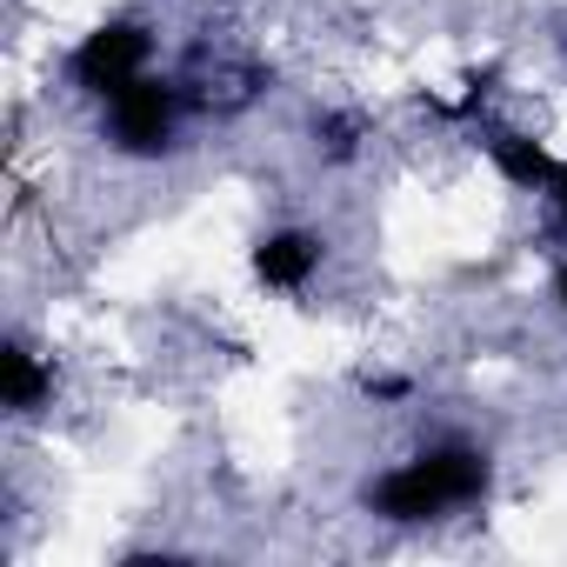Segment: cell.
<instances>
[{"label": "cell", "instance_id": "6da1fadb", "mask_svg": "<svg viewBox=\"0 0 567 567\" xmlns=\"http://www.w3.org/2000/svg\"><path fill=\"white\" fill-rule=\"evenodd\" d=\"M494 487V461L487 447H467V441H441V447H421L414 461L374 474L361 487V507L394 520V527H421V520H441L454 507H481Z\"/></svg>", "mask_w": 567, "mask_h": 567}, {"label": "cell", "instance_id": "8992f818", "mask_svg": "<svg viewBox=\"0 0 567 567\" xmlns=\"http://www.w3.org/2000/svg\"><path fill=\"white\" fill-rule=\"evenodd\" d=\"M48 401H54V368L28 341H8L0 348V408L8 414H41Z\"/></svg>", "mask_w": 567, "mask_h": 567}, {"label": "cell", "instance_id": "9c48e42d", "mask_svg": "<svg viewBox=\"0 0 567 567\" xmlns=\"http://www.w3.org/2000/svg\"><path fill=\"white\" fill-rule=\"evenodd\" d=\"M547 194H554V207H560V220H567V161H560V174H554V187H547Z\"/></svg>", "mask_w": 567, "mask_h": 567}, {"label": "cell", "instance_id": "3957f363", "mask_svg": "<svg viewBox=\"0 0 567 567\" xmlns=\"http://www.w3.org/2000/svg\"><path fill=\"white\" fill-rule=\"evenodd\" d=\"M147 61H154V34H147L141 21H101V28L81 34V48L68 54V74H74L81 94L114 101L127 81L147 74Z\"/></svg>", "mask_w": 567, "mask_h": 567}, {"label": "cell", "instance_id": "7a4b0ae2", "mask_svg": "<svg viewBox=\"0 0 567 567\" xmlns=\"http://www.w3.org/2000/svg\"><path fill=\"white\" fill-rule=\"evenodd\" d=\"M174 127H181V87L174 81L141 74L107 101V141L127 161H161L174 147Z\"/></svg>", "mask_w": 567, "mask_h": 567}, {"label": "cell", "instance_id": "52a82bcc", "mask_svg": "<svg viewBox=\"0 0 567 567\" xmlns=\"http://www.w3.org/2000/svg\"><path fill=\"white\" fill-rule=\"evenodd\" d=\"M315 141L328 147V161H354V147H361V121H354V114H328V121H315Z\"/></svg>", "mask_w": 567, "mask_h": 567}, {"label": "cell", "instance_id": "5b68a950", "mask_svg": "<svg viewBox=\"0 0 567 567\" xmlns=\"http://www.w3.org/2000/svg\"><path fill=\"white\" fill-rule=\"evenodd\" d=\"M481 147H487V161L501 167V181H514V187H527V194H547L554 174H560V161H554L534 134H520V127H487Z\"/></svg>", "mask_w": 567, "mask_h": 567}, {"label": "cell", "instance_id": "ba28073f", "mask_svg": "<svg viewBox=\"0 0 567 567\" xmlns=\"http://www.w3.org/2000/svg\"><path fill=\"white\" fill-rule=\"evenodd\" d=\"M361 394H368V401H408L414 381H408V374H361Z\"/></svg>", "mask_w": 567, "mask_h": 567}, {"label": "cell", "instance_id": "30bf717a", "mask_svg": "<svg viewBox=\"0 0 567 567\" xmlns=\"http://www.w3.org/2000/svg\"><path fill=\"white\" fill-rule=\"evenodd\" d=\"M554 301H560V315H567V267L554 274Z\"/></svg>", "mask_w": 567, "mask_h": 567}, {"label": "cell", "instance_id": "277c9868", "mask_svg": "<svg viewBox=\"0 0 567 567\" xmlns=\"http://www.w3.org/2000/svg\"><path fill=\"white\" fill-rule=\"evenodd\" d=\"M321 260H328V240L308 234V227H274V234H260L254 254H247L254 280H260V288H274V295H301L308 280L321 274Z\"/></svg>", "mask_w": 567, "mask_h": 567}]
</instances>
